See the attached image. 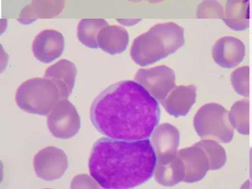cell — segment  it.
<instances>
[{
	"label": "cell",
	"instance_id": "obj_24",
	"mask_svg": "<svg viewBox=\"0 0 252 189\" xmlns=\"http://www.w3.org/2000/svg\"><path fill=\"white\" fill-rule=\"evenodd\" d=\"M164 0H150L149 2L151 3H158L162 1H163Z\"/></svg>",
	"mask_w": 252,
	"mask_h": 189
},
{
	"label": "cell",
	"instance_id": "obj_18",
	"mask_svg": "<svg viewBox=\"0 0 252 189\" xmlns=\"http://www.w3.org/2000/svg\"><path fill=\"white\" fill-rule=\"evenodd\" d=\"M108 25L103 19H82L77 26L78 39L88 48H97L98 34L104 27Z\"/></svg>",
	"mask_w": 252,
	"mask_h": 189
},
{
	"label": "cell",
	"instance_id": "obj_22",
	"mask_svg": "<svg viewBox=\"0 0 252 189\" xmlns=\"http://www.w3.org/2000/svg\"><path fill=\"white\" fill-rule=\"evenodd\" d=\"M224 17L221 5L214 0H204L198 6L196 17L199 19L221 18Z\"/></svg>",
	"mask_w": 252,
	"mask_h": 189
},
{
	"label": "cell",
	"instance_id": "obj_16",
	"mask_svg": "<svg viewBox=\"0 0 252 189\" xmlns=\"http://www.w3.org/2000/svg\"><path fill=\"white\" fill-rule=\"evenodd\" d=\"M128 43L129 34L127 31L118 25L105 26L97 36L98 47L112 55L123 52Z\"/></svg>",
	"mask_w": 252,
	"mask_h": 189
},
{
	"label": "cell",
	"instance_id": "obj_4",
	"mask_svg": "<svg viewBox=\"0 0 252 189\" xmlns=\"http://www.w3.org/2000/svg\"><path fill=\"white\" fill-rule=\"evenodd\" d=\"M56 85L51 80L35 77L23 82L17 90L15 101L26 112L46 116L61 99Z\"/></svg>",
	"mask_w": 252,
	"mask_h": 189
},
{
	"label": "cell",
	"instance_id": "obj_14",
	"mask_svg": "<svg viewBox=\"0 0 252 189\" xmlns=\"http://www.w3.org/2000/svg\"><path fill=\"white\" fill-rule=\"evenodd\" d=\"M65 0H32L25 6L17 20L22 25H29L38 19H52L60 15Z\"/></svg>",
	"mask_w": 252,
	"mask_h": 189
},
{
	"label": "cell",
	"instance_id": "obj_7",
	"mask_svg": "<svg viewBox=\"0 0 252 189\" xmlns=\"http://www.w3.org/2000/svg\"><path fill=\"white\" fill-rule=\"evenodd\" d=\"M175 78L173 70L165 65L140 68L134 77L135 80L160 102L176 87Z\"/></svg>",
	"mask_w": 252,
	"mask_h": 189
},
{
	"label": "cell",
	"instance_id": "obj_12",
	"mask_svg": "<svg viewBox=\"0 0 252 189\" xmlns=\"http://www.w3.org/2000/svg\"><path fill=\"white\" fill-rule=\"evenodd\" d=\"M77 71L76 66L72 62L63 59L46 69L44 78L56 85L62 99H67L72 92Z\"/></svg>",
	"mask_w": 252,
	"mask_h": 189
},
{
	"label": "cell",
	"instance_id": "obj_17",
	"mask_svg": "<svg viewBox=\"0 0 252 189\" xmlns=\"http://www.w3.org/2000/svg\"><path fill=\"white\" fill-rule=\"evenodd\" d=\"M248 1V0H228L225 15L222 19L231 30L243 31L249 27Z\"/></svg>",
	"mask_w": 252,
	"mask_h": 189
},
{
	"label": "cell",
	"instance_id": "obj_9",
	"mask_svg": "<svg viewBox=\"0 0 252 189\" xmlns=\"http://www.w3.org/2000/svg\"><path fill=\"white\" fill-rule=\"evenodd\" d=\"M246 53L244 43L232 36H222L218 39L212 49L214 61L224 68H233L243 60Z\"/></svg>",
	"mask_w": 252,
	"mask_h": 189
},
{
	"label": "cell",
	"instance_id": "obj_10",
	"mask_svg": "<svg viewBox=\"0 0 252 189\" xmlns=\"http://www.w3.org/2000/svg\"><path fill=\"white\" fill-rule=\"evenodd\" d=\"M64 48L63 35L53 29L42 31L34 37L32 44L34 57L44 63H50L60 57Z\"/></svg>",
	"mask_w": 252,
	"mask_h": 189
},
{
	"label": "cell",
	"instance_id": "obj_5",
	"mask_svg": "<svg viewBox=\"0 0 252 189\" xmlns=\"http://www.w3.org/2000/svg\"><path fill=\"white\" fill-rule=\"evenodd\" d=\"M194 126L198 135L202 138L227 143L234 136L228 112L216 103L205 104L198 110L194 117Z\"/></svg>",
	"mask_w": 252,
	"mask_h": 189
},
{
	"label": "cell",
	"instance_id": "obj_20",
	"mask_svg": "<svg viewBox=\"0 0 252 189\" xmlns=\"http://www.w3.org/2000/svg\"><path fill=\"white\" fill-rule=\"evenodd\" d=\"M206 154L209 161V170H216L221 168L226 161L224 149L214 140L204 139L195 144Z\"/></svg>",
	"mask_w": 252,
	"mask_h": 189
},
{
	"label": "cell",
	"instance_id": "obj_15",
	"mask_svg": "<svg viewBox=\"0 0 252 189\" xmlns=\"http://www.w3.org/2000/svg\"><path fill=\"white\" fill-rule=\"evenodd\" d=\"M196 92L193 85L176 86L160 103L170 115H185L195 101Z\"/></svg>",
	"mask_w": 252,
	"mask_h": 189
},
{
	"label": "cell",
	"instance_id": "obj_11",
	"mask_svg": "<svg viewBox=\"0 0 252 189\" xmlns=\"http://www.w3.org/2000/svg\"><path fill=\"white\" fill-rule=\"evenodd\" d=\"M153 134L152 144L157 155L158 165L170 163L176 157L179 141L178 130L174 126L165 124L158 127Z\"/></svg>",
	"mask_w": 252,
	"mask_h": 189
},
{
	"label": "cell",
	"instance_id": "obj_21",
	"mask_svg": "<svg viewBox=\"0 0 252 189\" xmlns=\"http://www.w3.org/2000/svg\"><path fill=\"white\" fill-rule=\"evenodd\" d=\"M249 65H243L234 69L231 74V84L234 91L244 97L249 96Z\"/></svg>",
	"mask_w": 252,
	"mask_h": 189
},
{
	"label": "cell",
	"instance_id": "obj_6",
	"mask_svg": "<svg viewBox=\"0 0 252 189\" xmlns=\"http://www.w3.org/2000/svg\"><path fill=\"white\" fill-rule=\"evenodd\" d=\"M47 126L56 138L69 139L76 135L80 129V117L74 105L67 99L63 98L48 115Z\"/></svg>",
	"mask_w": 252,
	"mask_h": 189
},
{
	"label": "cell",
	"instance_id": "obj_25",
	"mask_svg": "<svg viewBox=\"0 0 252 189\" xmlns=\"http://www.w3.org/2000/svg\"><path fill=\"white\" fill-rule=\"evenodd\" d=\"M127 0L132 2H138L141 1L143 0ZM146 0L149 2L150 0Z\"/></svg>",
	"mask_w": 252,
	"mask_h": 189
},
{
	"label": "cell",
	"instance_id": "obj_19",
	"mask_svg": "<svg viewBox=\"0 0 252 189\" xmlns=\"http://www.w3.org/2000/svg\"><path fill=\"white\" fill-rule=\"evenodd\" d=\"M232 126L242 135L249 134V99L243 98L235 102L228 112Z\"/></svg>",
	"mask_w": 252,
	"mask_h": 189
},
{
	"label": "cell",
	"instance_id": "obj_13",
	"mask_svg": "<svg viewBox=\"0 0 252 189\" xmlns=\"http://www.w3.org/2000/svg\"><path fill=\"white\" fill-rule=\"evenodd\" d=\"M178 157L186 165L183 181L195 182L201 180L209 170V161L203 150L196 144L178 152Z\"/></svg>",
	"mask_w": 252,
	"mask_h": 189
},
{
	"label": "cell",
	"instance_id": "obj_2",
	"mask_svg": "<svg viewBox=\"0 0 252 189\" xmlns=\"http://www.w3.org/2000/svg\"><path fill=\"white\" fill-rule=\"evenodd\" d=\"M148 139L126 140L101 137L93 146L89 159L92 177L106 189H131L148 181L157 164Z\"/></svg>",
	"mask_w": 252,
	"mask_h": 189
},
{
	"label": "cell",
	"instance_id": "obj_23",
	"mask_svg": "<svg viewBox=\"0 0 252 189\" xmlns=\"http://www.w3.org/2000/svg\"><path fill=\"white\" fill-rule=\"evenodd\" d=\"M250 177L252 181V147L250 150Z\"/></svg>",
	"mask_w": 252,
	"mask_h": 189
},
{
	"label": "cell",
	"instance_id": "obj_3",
	"mask_svg": "<svg viewBox=\"0 0 252 189\" xmlns=\"http://www.w3.org/2000/svg\"><path fill=\"white\" fill-rule=\"evenodd\" d=\"M185 42L183 27L172 22L158 23L134 38L130 54L136 64L145 66L175 53Z\"/></svg>",
	"mask_w": 252,
	"mask_h": 189
},
{
	"label": "cell",
	"instance_id": "obj_1",
	"mask_svg": "<svg viewBox=\"0 0 252 189\" xmlns=\"http://www.w3.org/2000/svg\"><path fill=\"white\" fill-rule=\"evenodd\" d=\"M90 116L94 126L107 137L126 140L148 139L158 124L157 100L131 80L113 84L93 102Z\"/></svg>",
	"mask_w": 252,
	"mask_h": 189
},
{
	"label": "cell",
	"instance_id": "obj_8",
	"mask_svg": "<svg viewBox=\"0 0 252 189\" xmlns=\"http://www.w3.org/2000/svg\"><path fill=\"white\" fill-rule=\"evenodd\" d=\"M33 165L39 178L51 181L60 179L64 175L68 161L62 149L50 146L41 149L34 155Z\"/></svg>",
	"mask_w": 252,
	"mask_h": 189
}]
</instances>
